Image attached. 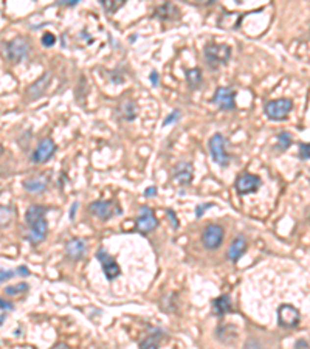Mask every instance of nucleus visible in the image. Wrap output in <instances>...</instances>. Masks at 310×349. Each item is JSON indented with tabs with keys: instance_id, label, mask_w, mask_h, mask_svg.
Wrapping results in <instances>:
<instances>
[{
	"instance_id": "obj_34",
	"label": "nucleus",
	"mask_w": 310,
	"mask_h": 349,
	"mask_svg": "<svg viewBox=\"0 0 310 349\" xmlns=\"http://www.w3.org/2000/svg\"><path fill=\"white\" fill-rule=\"evenodd\" d=\"M166 215H168V217H169L171 222H172V227H174V228H179L180 224H179V220H177V217H176V213H174L172 210H168Z\"/></svg>"
},
{
	"instance_id": "obj_15",
	"label": "nucleus",
	"mask_w": 310,
	"mask_h": 349,
	"mask_svg": "<svg viewBox=\"0 0 310 349\" xmlns=\"http://www.w3.org/2000/svg\"><path fill=\"white\" fill-rule=\"evenodd\" d=\"M50 80H52V76L50 73H45L42 75L36 82H33L30 87H28V92H26V96L30 100H37V98H41V96L44 95V92L47 90V87L48 84H50Z\"/></svg>"
},
{
	"instance_id": "obj_1",
	"label": "nucleus",
	"mask_w": 310,
	"mask_h": 349,
	"mask_svg": "<svg viewBox=\"0 0 310 349\" xmlns=\"http://www.w3.org/2000/svg\"><path fill=\"white\" fill-rule=\"evenodd\" d=\"M3 47H5L6 59L13 64L22 62L28 56V53H30V44H28L26 39L24 37H16L13 41L3 44Z\"/></svg>"
},
{
	"instance_id": "obj_6",
	"label": "nucleus",
	"mask_w": 310,
	"mask_h": 349,
	"mask_svg": "<svg viewBox=\"0 0 310 349\" xmlns=\"http://www.w3.org/2000/svg\"><path fill=\"white\" fill-rule=\"evenodd\" d=\"M212 103L222 110H232L236 107V92L228 87H219L212 96Z\"/></svg>"
},
{
	"instance_id": "obj_19",
	"label": "nucleus",
	"mask_w": 310,
	"mask_h": 349,
	"mask_svg": "<svg viewBox=\"0 0 310 349\" xmlns=\"http://www.w3.org/2000/svg\"><path fill=\"white\" fill-rule=\"evenodd\" d=\"M212 307H214V314L217 317H224L227 314H230L232 307H231V299L228 295H220L217 296L214 301H212Z\"/></svg>"
},
{
	"instance_id": "obj_7",
	"label": "nucleus",
	"mask_w": 310,
	"mask_h": 349,
	"mask_svg": "<svg viewBox=\"0 0 310 349\" xmlns=\"http://www.w3.org/2000/svg\"><path fill=\"white\" fill-rule=\"evenodd\" d=\"M56 152V144L52 138H44L41 143L37 144V148L34 149L31 155V161L36 164H41L50 160Z\"/></svg>"
},
{
	"instance_id": "obj_38",
	"label": "nucleus",
	"mask_w": 310,
	"mask_h": 349,
	"mask_svg": "<svg viewBox=\"0 0 310 349\" xmlns=\"http://www.w3.org/2000/svg\"><path fill=\"white\" fill-rule=\"evenodd\" d=\"M151 82H152V85H158V73L157 72L151 73Z\"/></svg>"
},
{
	"instance_id": "obj_41",
	"label": "nucleus",
	"mask_w": 310,
	"mask_h": 349,
	"mask_svg": "<svg viewBox=\"0 0 310 349\" xmlns=\"http://www.w3.org/2000/svg\"><path fill=\"white\" fill-rule=\"evenodd\" d=\"M52 349H70L69 345H65V343H57L56 346H53Z\"/></svg>"
},
{
	"instance_id": "obj_39",
	"label": "nucleus",
	"mask_w": 310,
	"mask_h": 349,
	"mask_svg": "<svg viewBox=\"0 0 310 349\" xmlns=\"http://www.w3.org/2000/svg\"><path fill=\"white\" fill-rule=\"evenodd\" d=\"M16 271H17V273H21L22 276H28V275H30V271H28V268H26L25 266H22V267H19V268H17Z\"/></svg>"
},
{
	"instance_id": "obj_25",
	"label": "nucleus",
	"mask_w": 310,
	"mask_h": 349,
	"mask_svg": "<svg viewBox=\"0 0 310 349\" xmlns=\"http://www.w3.org/2000/svg\"><path fill=\"white\" fill-rule=\"evenodd\" d=\"M293 143V140H292V135H290L288 132H283V134H279V137H278V151L279 152H284V151H287L288 149V146L290 144Z\"/></svg>"
},
{
	"instance_id": "obj_2",
	"label": "nucleus",
	"mask_w": 310,
	"mask_h": 349,
	"mask_svg": "<svg viewBox=\"0 0 310 349\" xmlns=\"http://www.w3.org/2000/svg\"><path fill=\"white\" fill-rule=\"evenodd\" d=\"M231 57V47L225 44H208L205 47V59L209 67L225 65Z\"/></svg>"
},
{
	"instance_id": "obj_11",
	"label": "nucleus",
	"mask_w": 310,
	"mask_h": 349,
	"mask_svg": "<svg viewBox=\"0 0 310 349\" xmlns=\"http://www.w3.org/2000/svg\"><path fill=\"white\" fill-rule=\"evenodd\" d=\"M278 320L283 327H295L298 326L299 320H301V315H299L296 307L290 304H283L278 310Z\"/></svg>"
},
{
	"instance_id": "obj_13",
	"label": "nucleus",
	"mask_w": 310,
	"mask_h": 349,
	"mask_svg": "<svg viewBox=\"0 0 310 349\" xmlns=\"http://www.w3.org/2000/svg\"><path fill=\"white\" fill-rule=\"evenodd\" d=\"M216 335H217V338L224 345L234 346L236 342H237V329H236V326L228 324V323L220 324L216 329Z\"/></svg>"
},
{
	"instance_id": "obj_18",
	"label": "nucleus",
	"mask_w": 310,
	"mask_h": 349,
	"mask_svg": "<svg viewBox=\"0 0 310 349\" xmlns=\"http://www.w3.org/2000/svg\"><path fill=\"white\" fill-rule=\"evenodd\" d=\"M85 253V242L82 239H72L67 244V256L70 259H79Z\"/></svg>"
},
{
	"instance_id": "obj_21",
	"label": "nucleus",
	"mask_w": 310,
	"mask_h": 349,
	"mask_svg": "<svg viewBox=\"0 0 310 349\" xmlns=\"http://www.w3.org/2000/svg\"><path fill=\"white\" fill-rule=\"evenodd\" d=\"M171 13H172V14H179V11H177L176 6H174L172 3H164V5H161V6H158V8H155L154 16L158 17V19H161V21H171V19H174V17L171 16Z\"/></svg>"
},
{
	"instance_id": "obj_36",
	"label": "nucleus",
	"mask_w": 310,
	"mask_h": 349,
	"mask_svg": "<svg viewBox=\"0 0 310 349\" xmlns=\"http://www.w3.org/2000/svg\"><path fill=\"white\" fill-rule=\"evenodd\" d=\"M212 205L211 203H207V205H199L197 207V210H196V213H197V217H202L203 216V211H207L208 208H211Z\"/></svg>"
},
{
	"instance_id": "obj_26",
	"label": "nucleus",
	"mask_w": 310,
	"mask_h": 349,
	"mask_svg": "<svg viewBox=\"0 0 310 349\" xmlns=\"http://www.w3.org/2000/svg\"><path fill=\"white\" fill-rule=\"evenodd\" d=\"M101 5L107 13L113 14L124 5V0H101Z\"/></svg>"
},
{
	"instance_id": "obj_5",
	"label": "nucleus",
	"mask_w": 310,
	"mask_h": 349,
	"mask_svg": "<svg viewBox=\"0 0 310 349\" xmlns=\"http://www.w3.org/2000/svg\"><path fill=\"white\" fill-rule=\"evenodd\" d=\"M89 211L93 216L100 217L101 220H109L110 217L121 215V208L116 202L110 200V202H104V200H98L93 202L89 205Z\"/></svg>"
},
{
	"instance_id": "obj_33",
	"label": "nucleus",
	"mask_w": 310,
	"mask_h": 349,
	"mask_svg": "<svg viewBox=\"0 0 310 349\" xmlns=\"http://www.w3.org/2000/svg\"><path fill=\"white\" fill-rule=\"evenodd\" d=\"M14 276V271L13 270H0V284L3 283V281H8Z\"/></svg>"
},
{
	"instance_id": "obj_43",
	"label": "nucleus",
	"mask_w": 310,
	"mask_h": 349,
	"mask_svg": "<svg viewBox=\"0 0 310 349\" xmlns=\"http://www.w3.org/2000/svg\"><path fill=\"white\" fill-rule=\"evenodd\" d=\"M3 154V148H2V144H0V155Z\"/></svg>"
},
{
	"instance_id": "obj_30",
	"label": "nucleus",
	"mask_w": 310,
	"mask_h": 349,
	"mask_svg": "<svg viewBox=\"0 0 310 349\" xmlns=\"http://www.w3.org/2000/svg\"><path fill=\"white\" fill-rule=\"evenodd\" d=\"M299 159H303V160L310 159V143L299 144Z\"/></svg>"
},
{
	"instance_id": "obj_14",
	"label": "nucleus",
	"mask_w": 310,
	"mask_h": 349,
	"mask_svg": "<svg viewBox=\"0 0 310 349\" xmlns=\"http://www.w3.org/2000/svg\"><path fill=\"white\" fill-rule=\"evenodd\" d=\"M194 177V168L189 161H181L174 168V179H176L180 185H188Z\"/></svg>"
},
{
	"instance_id": "obj_17",
	"label": "nucleus",
	"mask_w": 310,
	"mask_h": 349,
	"mask_svg": "<svg viewBox=\"0 0 310 349\" xmlns=\"http://www.w3.org/2000/svg\"><path fill=\"white\" fill-rule=\"evenodd\" d=\"M31 228V233H30V236H28V239H30L31 244L37 245V244H41V242L45 239L47 236V231H48V224H47V220L45 217L42 219H39L37 222H34V224L30 225Z\"/></svg>"
},
{
	"instance_id": "obj_42",
	"label": "nucleus",
	"mask_w": 310,
	"mask_h": 349,
	"mask_svg": "<svg viewBox=\"0 0 310 349\" xmlns=\"http://www.w3.org/2000/svg\"><path fill=\"white\" fill-rule=\"evenodd\" d=\"M76 207H78V203H75L73 208H72V215H70V217H72V219H75V211H76Z\"/></svg>"
},
{
	"instance_id": "obj_23",
	"label": "nucleus",
	"mask_w": 310,
	"mask_h": 349,
	"mask_svg": "<svg viewBox=\"0 0 310 349\" xmlns=\"http://www.w3.org/2000/svg\"><path fill=\"white\" fill-rule=\"evenodd\" d=\"M186 81H188V85L191 87L192 90H197L199 87L202 85V82H203L200 69H189V70H186Z\"/></svg>"
},
{
	"instance_id": "obj_37",
	"label": "nucleus",
	"mask_w": 310,
	"mask_h": 349,
	"mask_svg": "<svg viewBox=\"0 0 310 349\" xmlns=\"http://www.w3.org/2000/svg\"><path fill=\"white\" fill-rule=\"evenodd\" d=\"M78 2H79V0H59V5H65V6H75V5H78Z\"/></svg>"
},
{
	"instance_id": "obj_4",
	"label": "nucleus",
	"mask_w": 310,
	"mask_h": 349,
	"mask_svg": "<svg viewBox=\"0 0 310 349\" xmlns=\"http://www.w3.org/2000/svg\"><path fill=\"white\" fill-rule=\"evenodd\" d=\"M293 109V101L287 98L275 100L265 104V113L270 120H285L290 110Z\"/></svg>"
},
{
	"instance_id": "obj_32",
	"label": "nucleus",
	"mask_w": 310,
	"mask_h": 349,
	"mask_svg": "<svg viewBox=\"0 0 310 349\" xmlns=\"http://www.w3.org/2000/svg\"><path fill=\"white\" fill-rule=\"evenodd\" d=\"M180 113H181L180 110H174V112L168 116V118L163 121V126H168V124H171V123H174V121H177V120L180 118Z\"/></svg>"
},
{
	"instance_id": "obj_40",
	"label": "nucleus",
	"mask_w": 310,
	"mask_h": 349,
	"mask_svg": "<svg viewBox=\"0 0 310 349\" xmlns=\"http://www.w3.org/2000/svg\"><path fill=\"white\" fill-rule=\"evenodd\" d=\"M144 194H146L148 197H151V196H155V194H157V188H155V187H151V188H148V189H146V192H144Z\"/></svg>"
},
{
	"instance_id": "obj_27",
	"label": "nucleus",
	"mask_w": 310,
	"mask_h": 349,
	"mask_svg": "<svg viewBox=\"0 0 310 349\" xmlns=\"http://www.w3.org/2000/svg\"><path fill=\"white\" fill-rule=\"evenodd\" d=\"M160 337L158 335H149L146 337L140 345V349H158Z\"/></svg>"
},
{
	"instance_id": "obj_35",
	"label": "nucleus",
	"mask_w": 310,
	"mask_h": 349,
	"mask_svg": "<svg viewBox=\"0 0 310 349\" xmlns=\"http://www.w3.org/2000/svg\"><path fill=\"white\" fill-rule=\"evenodd\" d=\"M0 309H3V310H13V309H14V304L9 303V301H5V299H0Z\"/></svg>"
},
{
	"instance_id": "obj_31",
	"label": "nucleus",
	"mask_w": 310,
	"mask_h": 349,
	"mask_svg": "<svg viewBox=\"0 0 310 349\" xmlns=\"http://www.w3.org/2000/svg\"><path fill=\"white\" fill-rule=\"evenodd\" d=\"M54 42H56V36H54V34L45 33V34L42 36V45H44V47H52V45H54Z\"/></svg>"
},
{
	"instance_id": "obj_10",
	"label": "nucleus",
	"mask_w": 310,
	"mask_h": 349,
	"mask_svg": "<svg viewBox=\"0 0 310 349\" xmlns=\"http://www.w3.org/2000/svg\"><path fill=\"white\" fill-rule=\"evenodd\" d=\"M96 258H98V261L101 263L103 270H104V275H105V278H107L109 281L118 278L121 275L120 266L115 263V259L105 250H100L98 253H96Z\"/></svg>"
},
{
	"instance_id": "obj_29",
	"label": "nucleus",
	"mask_w": 310,
	"mask_h": 349,
	"mask_svg": "<svg viewBox=\"0 0 310 349\" xmlns=\"http://www.w3.org/2000/svg\"><path fill=\"white\" fill-rule=\"evenodd\" d=\"M11 217H13L11 208H8V207H0V227L8 225L9 222H11Z\"/></svg>"
},
{
	"instance_id": "obj_12",
	"label": "nucleus",
	"mask_w": 310,
	"mask_h": 349,
	"mask_svg": "<svg viewBox=\"0 0 310 349\" xmlns=\"http://www.w3.org/2000/svg\"><path fill=\"white\" fill-rule=\"evenodd\" d=\"M157 227V217L152 213L149 207H143L140 211V216L137 219V228L141 233H149Z\"/></svg>"
},
{
	"instance_id": "obj_8",
	"label": "nucleus",
	"mask_w": 310,
	"mask_h": 349,
	"mask_svg": "<svg viewBox=\"0 0 310 349\" xmlns=\"http://www.w3.org/2000/svg\"><path fill=\"white\" fill-rule=\"evenodd\" d=\"M260 185H262V180H260L255 174H240L236 180V189L240 196H245L250 192H256Z\"/></svg>"
},
{
	"instance_id": "obj_22",
	"label": "nucleus",
	"mask_w": 310,
	"mask_h": 349,
	"mask_svg": "<svg viewBox=\"0 0 310 349\" xmlns=\"http://www.w3.org/2000/svg\"><path fill=\"white\" fill-rule=\"evenodd\" d=\"M120 112H121L124 120L132 121V120H135V116H137V104H135L132 100L124 101L120 106Z\"/></svg>"
},
{
	"instance_id": "obj_24",
	"label": "nucleus",
	"mask_w": 310,
	"mask_h": 349,
	"mask_svg": "<svg viewBox=\"0 0 310 349\" xmlns=\"http://www.w3.org/2000/svg\"><path fill=\"white\" fill-rule=\"evenodd\" d=\"M45 217V208L41 207V205H31L30 208L26 210V215H25V219L28 224H34V222H37L39 219H42Z\"/></svg>"
},
{
	"instance_id": "obj_28",
	"label": "nucleus",
	"mask_w": 310,
	"mask_h": 349,
	"mask_svg": "<svg viewBox=\"0 0 310 349\" xmlns=\"http://www.w3.org/2000/svg\"><path fill=\"white\" fill-rule=\"evenodd\" d=\"M28 290V284L26 283H22V284H17V286H9L5 289V294L9 295V296H14V295H21V294H25Z\"/></svg>"
},
{
	"instance_id": "obj_16",
	"label": "nucleus",
	"mask_w": 310,
	"mask_h": 349,
	"mask_svg": "<svg viewBox=\"0 0 310 349\" xmlns=\"http://www.w3.org/2000/svg\"><path fill=\"white\" fill-rule=\"evenodd\" d=\"M47 185H48V179L44 176V174H36V176H31V177L24 180V188L28 192H33V194L44 192Z\"/></svg>"
},
{
	"instance_id": "obj_3",
	"label": "nucleus",
	"mask_w": 310,
	"mask_h": 349,
	"mask_svg": "<svg viewBox=\"0 0 310 349\" xmlns=\"http://www.w3.org/2000/svg\"><path fill=\"white\" fill-rule=\"evenodd\" d=\"M209 152L211 157L219 166L227 168L230 164V155L225 151V138L222 134H214L212 138L209 140Z\"/></svg>"
},
{
	"instance_id": "obj_9",
	"label": "nucleus",
	"mask_w": 310,
	"mask_h": 349,
	"mask_svg": "<svg viewBox=\"0 0 310 349\" xmlns=\"http://www.w3.org/2000/svg\"><path fill=\"white\" fill-rule=\"evenodd\" d=\"M224 228L220 225H209L207 227V230L203 231V236H202V241H203V245H205L208 250H216L220 247L222 241H224Z\"/></svg>"
},
{
	"instance_id": "obj_20",
	"label": "nucleus",
	"mask_w": 310,
	"mask_h": 349,
	"mask_svg": "<svg viewBox=\"0 0 310 349\" xmlns=\"http://www.w3.org/2000/svg\"><path fill=\"white\" fill-rule=\"evenodd\" d=\"M245 248H247L245 239L242 238V236H237V238L234 239V242L231 244L230 250H228V258L232 261V263H236V261H237L242 255H244Z\"/></svg>"
}]
</instances>
